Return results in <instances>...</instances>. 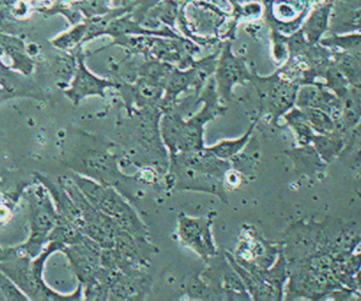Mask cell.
<instances>
[{
  "mask_svg": "<svg viewBox=\"0 0 361 301\" xmlns=\"http://www.w3.org/2000/svg\"><path fill=\"white\" fill-rule=\"evenodd\" d=\"M326 48H339L343 52L353 53L361 50V33L336 34L319 42Z\"/></svg>",
  "mask_w": 361,
  "mask_h": 301,
  "instance_id": "obj_17",
  "label": "cell"
},
{
  "mask_svg": "<svg viewBox=\"0 0 361 301\" xmlns=\"http://www.w3.org/2000/svg\"><path fill=\"white\" fill-rule=\"evenodd\" d=\"M200 101L203 102V107L188 120H184L173 109L163 113L161 135L165 147L169 150V158L182 152L203 149L205 147L204 126L226 110L220 105L214 78H210Z\"/></svg>",
  "mask_w": 361,
  "mask_h": 301,
  "instance_id": "obj_2",
  "label": "cell"
},
{
  "mask_svg": "<svg viewBox=\"0 0 361 301\" xmlns=\"http://www.w3.org/2000/svg\"><path fill=\"white\" fill-rule=\"evenodd\" d=\"M231 168V161L218 158L208 152L205 146L197 152L171 156L164 179L167 188L173 190L205 192L228 203L225 177Z\"/></svg>",
  "mask_w": 361,
  "mask_h": 301,
  "instance_id": "obj_1",
  "label": "cell"
},
{
  "mask_svg": "<svg viewBox=\"0 0 361 301\" xmlns=\"http://www.w3.org/2000/svg\"><path fill=\"white\" fill-rule=\"evenodd\" d=\"M8 199L4 198V195L0 194V228L10 219L12 209Z\"/></svg>",
  "mask_w": 361,
  "mask_h": 301,
  "instance_id": "obj_22",
  "label": "cell"
},
{
  "mask_svg": "<svg viewBox=\"0 0 361 301\" xmlns=\"http://www.w3.org/2000/svg\"><path fill=\"white\" fill-rule=\"evenodd\" d=\"M307 120L316 128L322 130H331L334 127L328 114L316 108H305Z\"/></svg>",
  "mask_w": 361,
  "mask_h": 301,
  "instance_id": "obj_21",
  "label": "cell"
},
{
  "mask_svg": "<svg viewBox=\"0 0 361 301\" xmlns=\"http://www.w3.org/2000/svg\"><path fill=\"white\" fill-rule=\"evenodd\" d=\"M225 256H226L229 264H231V266L235 269V272L239 275L252 300H277L281 297V291L276 289L275 287L269 285L267 281H263L256 273L250 272V271L242 268L233 259L231 253L226 252Z\"/></svg>",
  "mask_w": 361,
  "mask_h": 301,
  "instance_id": "obj_13",
  "label": "cell"
},
{
  "mask_svg": "<svg viewBox=\"0 0 361 301\" xmlns=\"http://www.w3.org/2000/svg\"><path fill=\"white\" fill-rule=\"evenodd\" d=\"M269 247L258 233L250 226H244L238 239L237 247L233 255V259L241 266H256L267 269L271 266Z\"/></svg>",
  "mask_w": 361,
  "mask_h": 301,
  "instance_id": "obj_12",
  "label": "cell"
},
{
  "mask_svg": "<svg viewBox=\"0 0 361 301\" xmlns=\"http://www.w3.org/2000/svg\"><path fill=\"white\" fill-rule=\"evenodd\" d=\"M256 88L261 109L271 114L273 118L288 111L297 99V86L279 74L262 76L252 74L250 82Z\"/></svg>",
  "mask_w": 361,
  "mask_h": 301,
  "instance_id": "obj_7",
  "label": "cell"
},
{
  "mask_svg": "<svg viewBox=\"0 0 361 301\" xmlns=\"http://www.w3.org/2000/svg\"><path fill=\"white\" fill-rule=\"evenodd\" d=\"M252 73L246 66L245 59L231 53V46L226 44L214 70V82L219 99L222 102L231 101L235 85L250 82Z\"/></svg>",
  "mask_w": 361,
  "mask_h": 301,
  "instance_id": "obj_9",
  "label": "cell"
},
{
  "mask_svg": "<svg viewBox=\"0 0 361 301\" xmlns=\"http://www.w3.org/2000/svg\"><path fill=\"white\" fill-rule=\"evenodd\" d=\"M186 296L195 300H221L219 294L201 278L195 276L189 281L186 289Z\"/></svg>",
  "mask_w": 361,
  "mask_h": 301,
  "instance_id": "obj_18",
  "label": "cell"
},
{
  "mask_svg": "<svg viewBox=\"0 0 361 301\" xmlns=\"http://www.w3.org/2000/svg\"><path fill=\"white\" fill-rule=\"evenodd\" d=\"M0 292L6 300L30 301L16 283L0 271Z\"/></svg>",
  "mask_w": 361,
  "mask_h": 301,
  "instance_id": "obj_20",
  "label": "cell"
},
{
  "mask_svg": "<svg viewBox=\"0 0 361 301\" xmlns=\"http://www.w3.org/2000/svg\"><path fill=\"white\" fill-rule=\"evenodd\" d=\"M214 217L216 211H210L203 217H190L180 214L178 218L177 237L180 245L191 250L205 262L218 255L212 230Z\"/></svg>",
  "mask_w": 361,
  "mask_h": 301,
  "instance_id": "obj_6",
  "label": "cell"
},
{
  "mask_svg": "<svg viewBox=\"0 0 361 301\" xmlns=\"http://www.w3.org/2000/svg\"><path fill=\"white\" fill-rule=\"evenodd\" d=\"M69 177L85 198L95 209L114 219L122 230L135 237L148 238L147 228L122 192L78 173H72Z\"/></svg>",
  "mask_w": 361,
  "mask_h": 301,
  "instance_id": "obj_4",
  "label": "cell"
},
{
  "mask_svg": "<svg viewBox=\"0 0 361 301\" xmlns=\"http://www.w3.org/2000/svg\"><path fill=\"white\" fill-rule=\"evenodd\" d=\"M112 87H118L116 82L112 80H103L87 71L84 67H80L73 86L69 91L70 97L75 102L88 95H101L105 97V90Z\"/></svg>",
  "mask_w": 361,
  "mask_h": 301,
  "instance_id": "obj_14",
  "label": "cell"
},
{
  "mask_svg": "<svg viewBox=\"0 0 361 301\" xmlns=\"http://www.w3.org/2000/svg\"><path fill=\"white\" fill-rule=\"evenodd\" d=\"M32 258L19 253L14 247L0 252V271L12 279L30 301H50L32 270Z\"/></svg>",
  "mask_w": 361,
  "mask_h": 301,
  "instance_id": "obj_8",
  "label": "cell"
},
{
  "mask_svg": "<svg viewBox=\"0 0 361 301\" xmlns=\"http://www.w3.org/2000/svg\"><path fill=\"white\" fill-rule=\"evenodd\" d=\"M102 251L103 249L99 243L84 235L80 240L63 247L61 253L67 257L78 283L84 285L101 268Z\"/></svg>",
  "mask_w": 361,
  "mask_h": 301,
  "instance_id": "obj_10",
  "label": "cell"
},
{
  "mask_svg": "<svg viewBox=\"0 0 361 301\" xmlns=\"http://www.w3.org/2000/svg\"><path fill=\"white\" fill-rule=\"evenodd\" d=\"M116 145L106 140L91 137L88 146L69 154L67 165L72 173L90 178L103 185L112 186L122 192L128 182L139 181L137 175L129 177L120 168L122 154Z\"/></svg>",
  "mask_w": 361,
  "mask_h": 301,
  "instance_id": "obj_3",
  "label": "cell"
},
{
  "mask_svg": "<svg viewBox=\"0 0 361 301\" xmlns=\"http://www.w3.org/2000/svg\"><path fill=\"white\" fill-rule=\"evenodd\" d=\"M255 126H256V123L250 125L247 131L238 139L222 140L214 145L206 146V149L214 156H218V158L222 159V160L231 161V159L241 154L244 148L247 146L248 142L252 139Z\"/></svg>",
  "mask_w": 361,
  "mask_h": 301,
  "instance_id": "obj_16",
  "label": "cell"
},
{
  "mask_svg": "<svg viewBox=\"0 0 361 301\" xmlns=\"http://www.w3.org/2000/svg\"><path fill=\"white\" fill-rule=\"evenodd\" d=\"M336 34L361 33V8L351 11L333 25Z\"/></svg>",
  "mask_w": 361,
  "mask_h": 301,
  "instance_id": "obj_19",
  "label": "cell"
},
{
  "mask_svg": "<svg viewBox=\"0 0 361 301\" xmlns=\"http://www.w3.org/2000/svg\"><path fill=\"white\" fill-rule=\"evenodd\" d=\"M152 278L147 266L114 272L109 300H143L152 290Z\"/></svg>",
  "mask_w": 361,
  "mask_h": 301,
  "instance_id": "obj_11",
  "label": "cell"
},
{
  "mask_svg": "<svg viewBox=\"0 0 361 301\" xmlns=\"http://www.w3.org/2000/svg\"><path fill=\"white\" fill-rule=\"evenodd\" d=\"M332 8V1L326 2L319 8H315L310 15L309 19L305 21L301 31L310 44H319L322 39V35L326 33L330 25Z\"/></svg>",
  "mask_w": 361,
  "mask_h": 301,
  "instance_id": "obj_15",
  "label": "cell"
},
{
  "mask_svg": "<svg viewBox=\"0 0 361 301\" xmlns=\"http://www.w3.org/2000/svg\"><path fill=\"white\" fill-rule=\"evenodd\" d=\"M23 197L27 203L29 236L14 247L19 253L34 258L48 245L56 224L57 211L48 190L38 181L35 185L27 188Z\"/></svg>",
  "mask_w": 361,
  "mask_h": 301,
  "instance_id": "obj_5",
  "label": "cell"
}]
</instances>
